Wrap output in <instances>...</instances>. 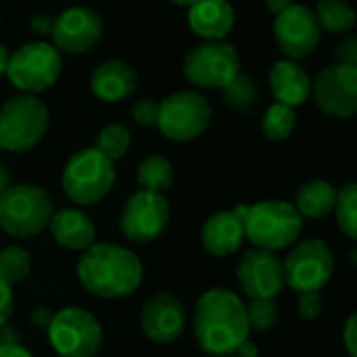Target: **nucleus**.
<instances>
[{
    "mask_svg": "<svg viewBox=\"0 0 357 357\" xmlns=\"http://www.w3.org/2000/svg\"><path fill=\"white\" fill-rule=\"evenodd\" d=\"M321 309H324V303H321L319 292H303V294H298L296 311H298L301 319L313 321V319H317L321 315Z\"/></svg>",
    "mask_w": 357,
    "mask_h": 357,
    "instance_id": "obj_33",
    "label": "nucleus"
},
{
    "mask_svg": "<svg viewBox=\"0 0 357 357\" xmlns=\"http://www.w3.org/2000/svg\"><path fill=\"white\" fill-rule=\"evenodd\" d=\"M334 257L328 244L319 238L298 242L284 261L286 286L296 294L319 292L332 278Z\"/></svg>",
    "mask_w": 357,
    "mask_h": 357,
    "instance_id": "obj_10",
    "label": "nucleus"
},
{
    "mask_svg": "<svg viewBox=\"0 0 357 357\" xmlns=\"http://www.w3.org/2000/svg\"><path fill=\"white\" fill-rule=\"evenodd\" d=\"M0 357H34L22 342L17 344H0Z\"/></svg>",
    "mask_w": 357,
    "mask_h": 357,
    "instance_id": "obj_39",
    "label": "nucleus"
},
{
    "mask_svg": "<svg viewBox=\"0 0 357 357\" xmlns=\"http://www.w3.org/2000/svg\"><path fill=\"white\" fill-rule=\"evenodd\" d=\"M236 278L250 298H275L286 286L284 263L275 252L261 248L246 250L240 257L236 265Z\"/></svg>",
    "mask_w": 357,
    "mask_h": 357,
    "instance_id": "obj_14",
    "label": "nucleus"
},
{
    "mask_svg": "<svg viewBox=\"0 0 357 357\" xmlns=\"http://www.w3.org/2000/svg\"><path fill=\"white\" fill-rule=\"evenodd\" d=\"M51 36L57 51H66L72 55L86 53L101 40L103 22L93 9L72 7L55 17Z\"/></svg>",
    "mask_w": 357,
    "mask_h": 357,
    "instance_id": "obj_16",
    "label": "nucleus"
},
{
    "mask_svg": "<svg viewBox=\"0 0 357 357\" xmlns=\"http://www.w3.org/2000/svg\"><path fill=\"white\" fill-rule=\"evenodd\" d=\"M17 342H20V332L15 328H11L9 324L0 328V344H17Z\"/></svg>",
    "mask_w": 357,
    "mask_h": 357,
    "instance_id": "obj_40",
    "label": "nucleus"
},
{
    "mask_svg": "<svg viewBox=\"0 0 357 357\" xmlns=\"http://www.w3.org/2000/svg\"><path fill=\"white\" fill-rule=\"evenodd\" d=\"M194 336L200 349L211 355H234L250 336L246 305L225 288L204 292L194 309Z\"/></svg>",
    "mask_w": 357,
    "mask_h": 357,
    "instance_id": "obj_1",
    "label": "nucleus"
},
{
    "mask_svg": "<svg viewBox=\"0 0 357 357\" xmlns=\"http://www.w3.org/2000/svg\"><path fill=\"white\" fill-rule=\"evenodd\" d=\"M188 24L206 43H221L234 30L236 13L227 0H200L190 9Z\"/></svg>",
    "mask_w": 357,
    "mask_h": 357,
    "instance_id": "obj_20",
    "label": "nucleus"
},
{
    "mask_svg": "<svg viewBox=\"0 0 357 357\" xmlns=\"http://www.w3.org/2000/svg\"><path fill=\"white\" fill-rule=\"evenodd\" d=\"M336 59L338 63L357 68V36H349L336 47Z\"/></svg>",
    "mask_w": 357,
    "mask_h": 357,
    "instance_id": "obj_34",
    "label": "nucleus"
},
{
    "mask_svg": "<svg viewBox=\"0 0 357 357\" xmlns=\"http://www.w3.org/2000/svg\"><path fill=\"white\" fill-rule=\"evenodd\" d=\"M49 128V109L36 95H17L0 107V151H28Z\"/></svg>",
    "mask_w": 357,
    "mask_h": 357,
    "instance_id": "obj_6",
    "label": "nucleus"
},
{
    "mask_svg": "<svg viewBox=\"0 0 357 357\" xmlns=\"http://www.w3.org/2000/svg\"><path fill=\"white\" fill-rule=\"evenodd\" d=\"M278 305L273 298H250L246 305V319L250 330H269L278 321Z\"/></svg>",
    "mask_w": 357,
    "mask_h": 357,
    "instance_id": "obj_31",
    "label": "nucleus"
},
{
    "mask_svg": "<svg viewBox=\"0 0 357 357\" xmlns=\"http://www.w3.org/2000/svg\"><path fill=\"white\" fill-rule=\"evenodd\" d=\"M55 215L53 198L38 185H11L0 196V229L13 238L43 234Z\"/></svg>",
    "mask_w": 357,
    "mask_h": 357,
    "instance_id": "obj_4",
    "label": "nucleus"
},
{
    "mask_svg": "<svg viewBox=\"0 0 357 357\" xmlns=\"http://www.w3.org/2000/svg\"><path fill=\"white\" fill-rule=\"evenodd\" d=\"M49 342L61 357H95L103 344V328L97 317L80 307L57 311L47 328Z\"/></svg>",
    "mask_w": 357,
    "mask_h": 357,
    "instance_id": "obj_7",
    "label": "nucleus"
},
{
    "mask_svg": "<svg viewBox=\"0 0 357 357\" xmlns=\"http://www.w3.org/2000/svg\"><path fill=\"white\" fill-rule=\"evenodd\" d=\"M170 3H174L176 7H188V9H192L194 5L200 3V0H170Z\"/></svg>",
    "mask_w": 357,
    "mask_h": 357,
    "instance_id": "obj_45",
    "label": "nucleus"
},
{
    "mask_svg": "<svg viewBox=\"0 0 357 357\" xmlns=\"http://www.w3.org/2000/svg\"><path fill=\"white\" fill-rule=\"evenodd\" d=\"M213 120L211 103L194 91H178L160 101L158 128L170 141H192L200 137Z\"/></svg>",
    "mask_w": 357,
    "mask_h": 357,
    "instance_id": "obj_8",
    "label": "nucleus"
},
{
    "mask_svg": "<svg viewBox=\"0 0 357 357\" xmlns=\"http://www.w3.org/2000/svg\"><path fill=\"white\" fill-rule=\"evenodd\" d=\"M128 147H130V132L122 124L103 126L97 135V141H95V149L99 153H103L109 162L124 158Z\"/></svg>",
    "mask_w": 357,
    "mask_h": 357,
    "instance_id": "obj_29",
    "label": "nucleus"
},
{
    "mask_svg": "<svg viewBox=\"0 0 357 357\" xmlns=\"http://www.w3.org/2000/svg\"><path fill=\"white\" fill-rule=\"evenodd\" d=\"M116 183V168L95 147L74 153L61 174L63 194L80 206L101 202Z\"/></svg>",
    "mask_w": 357,
    "mask_h": 357,
    "instance_id": "obj_5",
    "label": "nucleus"
},
{
    "mask_svg": "<svg viewBox=\"0 0 357 357\" xmlns=\"http://www.w3.org/2000/svg\"><path fill=\"white\" fill-rule=\"evenodd\" d=\"M32 261L28 250L20 246H7L0 250V280L7 282L11 288L24 282L30 273Z\"/></svg>",
    "mask_w": 357,
    "mask_h": 357,
    "instance_id": "obj_28",
    "label": "nucleus"
},
{
    "mask_svg": "<svg viewBox=\"0 0 357 357\" xmlns=\"http://www.w3.org/2000/svg\"><path fill=\"white\" fill-rule=\"evenodd\" d=\"M9 188H11V172H9L7 164L0 162V196H3Z\"/></svg>",
    "mask_w": 357,
    "mask_h": 357,
    "instance_id": "obj_43",
    "label": "nucleus"
},
{
    "mask_svg": "<svg viewBox=\"0 0 357 357\" xmlns=\"http://www.w3.org/2000/svg\"><path fill=\"white\" fill-rule=\"evenodd\" d=\"M78 280L95 296L120 298L132 294L143 280L141 259L116 244H93L78 261Z\"/></svg>",
    "mask_w": 357,
    "mask_h": 357,
    "instance_id": "obj_2",
    "label": "nucleus"
},
{
    "mask_svg": "<svg viewBox=\"0 0 357 357\" xmlns=\"http://www.w3.org/2000/svg\"><path fill=\"white\" fill-rule=\"evenodd\" d=\"M313 15L319 30H326L328 34H347L357 22L355 9L347 0H317Z\"/></svg>",
    "mask_w": 357,
    "mask_h": 357,
    "instance_id": "obj_25",
    "label": "nucleus"
},
{
    "mask_svg": "<svg viewBox=\"0 0 357 357\" xmlns=\"http://www.w3.org/2000/svg\"><path fill=\"white\" fill-rule=\"evenodd\" d=\"M338 192L332 183L321 181V178H313L298 188L294 198V208L303 219H324L330 213H334Z\"/></svg>",
    "mask_w": 357,
    "mask_h": 357,
    "instance_id": "obj_23",
    "label": "nucleus"
},
{
    "mask_svg": "<svg viewBox=\"0 0 357 357\" xmlns=\"http://www.w3.org/2000/svg\"><path fill=\"white\" fill-rule=\"evenodd\" d=\"M9 61H11V53H9V49L0 45V76L7 74V70H9Z\"/></svg>",
    "mask_w": 357,
    "mask_h": 357,
    "instance_id": "obj_44",
    "label": "nucleus"
},
{
    "mask_svg": "<svg viewBox=\"0 0 357 357\" xmlns=\"http://www.w3.org/2000/svg\"><path fill=\"white\" fill-rule=\"evenodd\" d=\"M334 215H336L338 229L347 238L357 240V181L338 190Z\"/></svg>",
    "mask_w": 357,
    "mask_h": 357,
    "instance_id": "obj_27",
    "label": "nucleus"
},
{
    "mask_svg": "<svg viewBox=\"0 0 357 357\" xmlns=\"http://www.w3.org/2000/svg\"><path fill=\"white\" fill-rule=\"evenodd\" d=\"M168 219L170 206L166 198L139 190L126 200L120 213V229L130 242L147 244L164 234Z\"/></svg>",
    "mask_w": 357,
    "mask_h": 357,
    "instance_id": "obj_13",
    "label": "nucleus"
},
{
    "mask_svg": "<svg viewBox=\"0 0 357 357\" xmlns=\"http://www.w3.org/2000/svg\"><path fill=\"white\" fill-rule=\"evenodd\" d=\"M223 101L231 109H246L255 103L257 99V84L248 74H238L227 86L221 89Z\"/></svg>",
    "mask_w": 357,
    "mask_h": 357,
    "instance_id": "obj_30",
    "label": "nucleus"
},
{
    "mask_svg": "<svg viewBox=\"0 0 357 357\" xmlns=\"http://www.w3.org/2000/svg\"><path fill=\"white\" fill-rule=\"evenodd\" d=\"M53 315H55V313H53L49 307H36V309L32 311V315H30V317H32V324H34V326H38V328H45V330H47V328H49V324H51V319H53Z\"/></svg>",
    "mask_w": 357,
    "mask_h": 357,
    "instance_id": "obj_38",
    "label": "nucleus"
},
{
    "mask_svg": "<svg viewBox=\"0 0 357 357\" xmlns=\"http://www.w3.org/2000/svg\"><path fill=\"white\" fill-rule=\"evenodd\" d=\"M273 36L280 51L290 59H303L311 55L317 45L321 30L313 11L305 5H292L284 13L275 15Z\"/></svg>",
    "mask_w": 357,
    "mask_h": 357,
    "instance_id": "obj_15",
    "label": "nucleus"
},
{
    "mask_svg": "<svg viewBox=\"0 0 357 357\" xmlns=\"http://www.w3.org/2000/svg\"><path fill=\"white\" fill-rule=\"evenodd\" d=\"M185 78L200 89H223L240 74V55L227 43H204L183 59Z\"/></svg>",
    "mask_w": 357,
    "mask_h": 357,
    "instance_id": "obj_11",
    "label": "nucleus"
},
{
    "mask_svg": "<svg viewBox=\"0 0 357 357\" xmlns=\"http://www.w3.org/2000/svg\"><path fill=\"white\" fill-rule=\"evenodd\" d=\"M13 313V288L0 280V328H3Z\"/></svg>",
    "mask_w": 357,
    "mask_h": 357,
    "instance_id": "obj_36",
    "label": "nucleus"
},
{
    "mask_svg": "<svg viewBox=\"0 0 357 357\" xmlns=\"http://www.w3.org/2000/svg\"><path fill=\"white\" fill-rule=\"evenodd\" d=\"M269 86L275 103L298 107L311 97V78L294 61H278L269 72Z\"/></svg>",
    "mask_w": 357,
    "mask_h": 357,
    "instance_id": "obj_21",
    "label": "nucleus"
},
{
    "mask_svg": "<svg viewBox=\"0 0 357 357\" xmlns=\"http://www.w3.org/2000/svg\"><path fill=\"white\" fill-rule=\"evenodd\" d=\"M139 84L137 70L122 59H112L101 63L91 76V91L99 101L118 103L128 99Z\"/></svg>",
    "mask_w": 357,
    "mask_h": 357,
    "instance_id": "obj_18",
    "label": "nucleus"
},
{
    "mask_svg": "<svg viewBox=\"0 0 357 357\" xmlns=\"http://www.w3.org/2000/svg\"><path fill=\"white\" fill-rule=\"evenodd\" d=\"M311 95L319 112L330 118L357 116V68L344 63L324 68L311 84Z\"/></svg>",
    "mask_w": 357,
    "mask_h": 357,
    "instance_id": "obj_12",
    "label": "nucleus"
},
{
    "mask_svg": "<svg viewBox=\"0 0 357 357\" xmlns=\"http://www.w3.org/2000/svg\"><path fill=\"white\" fill-rule=\"evenodd\" d=\"M342 342H344V349L351 357H357V311L344 321V328H342Z\"/></svg>",
    "mask_w": 357,
    "mask_h": 357,
    "instance_id": "obj_35",
    "label": "nucleus"
},
{
    "mask_svg": "<svg viewBox=\"0 0 357 357\" xmlns=\"http://www.w3.org/2000/svg\"><path fill=\"white\" fill-rule=\"evenodd\" d=\"M188 326V313L183 303L168 292L153 294L141 309V330L158 344L174 342Z\"/></svg>",
    "mask_w": 357,
    "mask_h": 357,
    "instance_id": "obj_17",
    "label": "nucleus"
},
{
    "mask_svg": "<svg viewBox=\"0 0 357 357\" xmlns=\"http://www.w3.org/2000/svg\"><path fill=\"white\" fill-rule=\"evenodd\" d=\"M223 357H238V355H223Z\"/></svg>",
    "mask_w": 357,
    "mask_h": 357,
    "instance_id": "obj_46",
    "label": "nucleus"
},
{
    "mask_svg": "<svg viewBox=\"0 0 357 357\" xmlns=\"http://www.w3.org/2000/svg\"><path fill=\"white\" fill-rule=\"evenodd\" d=\"M49 229L55 242L70 250H89L95 244V225L80 208H61L53 215Z\"/></svg>",
    "mask_w": 357,
    "mask_h": 357,
    "instance_id": "obj_22",
    "label": "nucleus"
},
{
    "mask_svg": "<svg viewBox=\"0 0 357 357\" xmlns=\"http://www.w3.org/2000/svg\"><path fill=\"white\" fill-rule=\"evenodd\" d=\"M61 68V53L53 45L28 43L11 55L7 78L24 95H38L57 82Z\"/></svg>",
    "mask_w": 357,
    "mask_h": 357,
    "instance_id": "obj_9",
    "label": "nucleus"
},
{
    "mask_svg": "<svg viewBox=\"0 0 357 357\" xmlns=\"http://www.w3.org/2000/svg\"><path fill=\"white\" fill-rule=\"evenodd\" d=\"M172 181H174V166L166 155L151 153L137 168V183L141 185L143 192L164 196V192L172 188Z\"/></svg>",
    "mask_w": 357,
    "mask_h": 357,
    "instance_id": "obj_24",
    "label": "nucleus"
},
{
    "mask_svg": "<svg viewBox=\"0 0 357 357\" xmlns=\"http://www.w3.org/2000/svg\"><path fill=\"white\" fill-rule=\"evenodd\" d=\"M244 240V223L236 211H221L202 227V246L213 257H229L238 252Z\"/></svg>",
    "mask_w": 357,
    "mask_h": 357,
    "instance_id": "obj_19",
    "label": "nucleus"
},
{
    "mask_svg": "<svg viewBox=\"0 0 357 357\" xmlns=\"http://www.w3.org/2000/svg\"><path fill=\"white\" fill-rule=\"evenodd\" d=\"M234 355H238V357H257V355H259V349H257V344L248 338V340H244V342L238 347V351H236Z\"/></svg>",
    "mask_w": 357,
    "mask_h": 357,
    "instance_id": "obj_42",
    "label": "nucleus"
},
{
    "mask_svg": "<svg viewBox=\"0 0 357 357\" xmlns=\"http://www.w3.org/2000/svg\"><path fill=\"white\" fill-rule=\"evenodd\" d=\"M265 7L269 9V13L280 15V13H284L286 9L292 7V0H265Z\"/></svg>",
    "mask_w": 357,
    "mask_h": 357,
    "instance_id": "obj_41",
    "label": "nucleus"
},
{
    "mask_svg": "<svg viewBox=\"0 0 357 357\" xmlns=\"http://www.w3.org/2000/svg\"><path fill=\"white\" fill-rule=\"evenodd\" d=\"M53 24H55V20L51 15H36V17H32L30 28H32V32H36L40 36H51Z\"/></svg>",
    "mask_w": 357,
    "mask_h": 357,
    "instance_id": "obj_37",
    "label": "nucleus"
},
{
    "mask_svg": "<svg viewBox=\"0 0 357 357\" xmlns=\"http://www.w3.org/2000/svg\"><path fill=\"white\" fill-rule=\"evenodd\" d=\"M242 223L246 238L261 250H282L292 246L303 231V217L294 204L284 200H263L257 204H240L234 208Z\"/></svg>",
    "mask_w": 357,
    "mask_h": 357,
    "instance_id": "obj_3",
    "label": "nucleus"
},
{
    "mask_svg": "<svg viewBox=\"0 0 357 357\" xmlns=\"http://www.w3.org/2000/svg\"><path fill=\"white\" fill-rule=\"evenodd\" d=\"M294 124H296L294 109L288 105H282V103H273L267 107L263 122H261V128L269 141H284L292 135Z\"/></svg>",
    "mask_w": 357,
    "mask_h": 357,
    "instance_id": "obj_26",
    "label": "nucleus"
},
{
    "mask_svg": "<svg viewBox=\"0 0 357 357\" xmlns=\"http://www.w3.org/2000/svg\"><path fill=\"white\" fill-rule=\"evenodd\" d=\"M158 112H160V101H153V99H137L132 103V120L139 124V126H155L158 124Z\"/></svg>",
    "mask_w": 357,
    "mask_h": 357,
    "instance_id": "obj_32",
    "label": "nucleus"
}]
</instances>
